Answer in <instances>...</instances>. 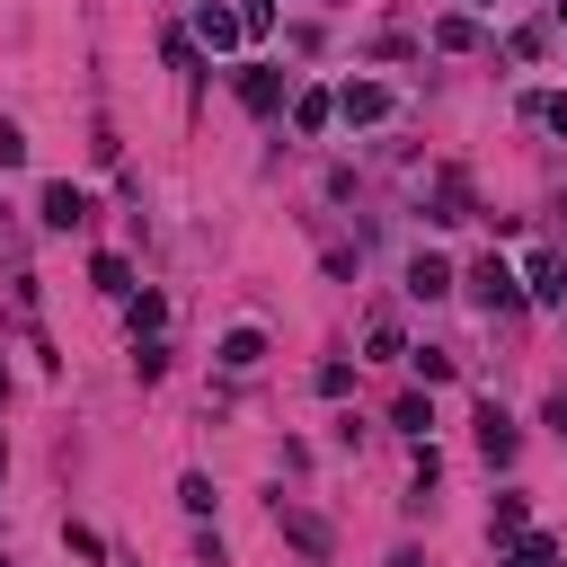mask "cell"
I'll return each mask as SVG.
<instances>
[{"label": "cell", "mask_w": 567, "mask_h": 567, "mask_svg": "<svg viewBox=\"0 0 567 567\" xmlns=\"http://www.w3.org/2000/svg\"><path fill=\"white\" fill-rule=\"evenodd\" d=\"M354 390V363H319V399H346Z\"/></svg>", "instance_id": "cell-22"}, {"label": "cell", "mask_w": 567, "mask_h": 567, "mask_svg": "<svg viewBox=\"0 0 567 567\" xmlns=\"http://www.w3.org/2000/svg\"><path fill=\"white\" fill-rule=\"evenodd\" d=\"M505 53H514V62H540V53H549V35H540V27H514V35H505Z\"/></svg>", "instance_id": "cell-18"}, {"label": "cell", "mask_w": 567, "mask_h": 567, "mask_svg": "<svg viewBox=\"0 0 567 567\" xmlns=\"http://www.w3.org/2000/svg\"><path fill=\"white\" fill-rule=\"evenodd\" d=\"M478 9H496V0H478Z\"/></svg>", "instance_id": "cell-32"}, {"label": "cell", "mask_w": 567, "mask_h": 567, "mask_svg": "<svg viewBox=\"0 0 567 567\" xmlns=\"http://www.w3.org/2000/svg\"><path fill=\"white\" fill-rule=\"evenodd\" d=\"M470 301H478L487 319H505V310H523V275H514L505 257H478V266H470Z\"/></svg>", "instance_id": "cell-1"}, {"label": "cell", "mask_w": 567, "mask_h": 567, "mask_svg": "<svg viewBox=\"0 0 567 567\" xmlns=\"http://www.w3.org/2000/svg\"><path fill=\"white\" fill-rule=\"evenodd\" d=\"M0 567H9V558H0Z\"/></svg>", "instance_id": "cell-34"}, {"label": "cell", "mask_w": 567, "mask_h": 567, "mask_svg": "<svg viewBox=\"0 0 567 567\" xmlns=\"http://www.w3.org/2000/svg\"><path fill=\"white\" fill-rule=\"evenodd\" d=\"M549 425H558V434H567V390H558V399H549Z\"/></svg>", "instance_id": "cell-26"}, {"label": "cell", "mask_w": 567, "mask_h": 567, "mask_svg": "<svg viewBox=\"0 0 567 567\" xmlns=\"http://www.w3.org/2000/svg\"><path fill=\"white\" fill-rule=\"evenodd\" d=\"M523 301H540V310L567 301V257H558V248H532V257H523Z\"/></svg>", "instance_id": "cell-5"}, {"label": "cell", "mask_w": 567, "mask_h": 567, "mask_svg": "<svg viewBox=\"0 0 567 567\" xmlns=\"http://www.w3.org/2000/svg\"><path fill=\"white\" fill-rule=\"evenodd\" d=\"M532 523H523V496H496V540H523Z\"/></svg>", "instance_id": "cell-21"}, {"label": "cell", "mask_w": 567, "mask_h": 567, "mask_svg": "<svg viewBox=\"0 0 567 567\" xmlns=\"http://www.w3.org/2000/svg\"><path fill=\"white\" fill-rule=\"evenodd\" d=\"M549 9H558V27H567V0H549Z\"/></svg>", "instance_id": "cell-29"}, {"label": "cell", "mask_w": 567, "mask_h": 567, "mask_svg": "<svg viewBox=\"0 0 567 567\" xmlns=\"http://www.w3.org/2000/svg\"><path fill=\"white\" fill-rule=\"evenodd\" d=\"M434 44H443V53H478V18L443 9V18H434Z\"/></svg>", "instance_id": "cell-13"}, {"label": "cell", "mask_w": 567, "mask_h": 567, "mask_svg": "<svg viewBox=\"0 0 567 567\" xmlns=\"http://www.w3.org/2000/svg\"><path fill=\"white\" fill-rule=\"evenodd\" d=\"M390 106H399L390 80H346V89H337V115H346V124H390Z\"/></svg>", "instance_id": "cell-4"}, {"label": "cell", "mask_w": 567, "mask_h": 567, "mask_svg": "<svg viewBox=\"0 0 567 567\" xmlns=\"http://www.w3.org/2000/svg\"><path fill=\"white\" fill-rule=\"evenodd\" d=\"M89 284H97L106 301H133V266H124V257H97V266H89Z\"/></svg>", "instance_id": "cell-14"}, {"label": "cell", "mask_w": 567, "mask_h": 567, "mask_svg": "<svg viewBox=\"0 0 567 567\" xmlns=\"http://www.w3.org/2000/svg\"><path fill=\"white\" fill-rule=\"evenodd\" d=\"M532 115H540L549 133H567V89H549V97H532Z\"/></svg>", "instance_id": "cell-23"}, {"label": "cell", "mask_w": 567, "mask_h": 567, "mask_svg": "<svg viewBox=\"0 0 567 567\" xmlns=\"http://www.w3.org/2000/svg\"><path fill=\"white\" fill-rule=\"evenodd\" d=\"M124 319H133V337H151V328L168 319V301H159V292H133V301H124Z\"/></svg>", "instance_id": "cell-15"}, {"label": "cell", "mask_w": 567, "mask_h": 567, "mask_svg": "<svg viewBox=\"0 0 567 567\" xmlns=\"http://www.w3.org/2000/svg\"><path fill=\"white\" fill-rule=\"evenodd\" d=\"M266 363V328H230L221 337V372H257Z\"/></svg>", "instance_id": "cell-11"}, {"label": "cell", "mask_w": 567, "mask_h": 567, "mask_svg": "<svg viewBox=\"0 0 567 567\" xmlns=\"http://www.w3.org/2000/svg\"><path fill=\"white\" fill-rule=\"evenodd\" d=\"M0 168H27V133H18L9 115H0Z\"/></svg>", "instance_id": "cell-24"}, {"label": "cell", "mask_w": 567, "mask_h": 567, "mask_svg": "<svg viewBox=\"0 0 567 567\" xmlns=\"http://www.w3.org/2000/svg\"><path fill=\"white\" fill-rule=\"evenodd\" d=\"M328 115H337L328 89H292V133H328Z\"/></svg>", "instance_id": "cell-12"}, {"label": "cell", "mask_w": 567, "mask_h": 567, "mask_svg": "<svg viewBox=\"0 0 567 567\" xmlns=\"http://www.w3.org/2000/svg\"><path fill=\"white\" fill-rule=\"evenodd\" d=\"M478 452H487V461H496V470H505V461H514V452H523V434H514V416H505V408H496V399H478Z\"/></svg>", "instance_id": "cell-7"}, {"label": "cell", "mask_w": 567, "mask_h": 567, "mask_svg": "<svg viewBox=\"0 0 567 567\" xmlns=\"http://www.w3.org/2000/svg\"><path fill=\"white\" fill-rule=\"evenodd\" d=\"M275 532H284L301 558H328V549H337V532H328L319 514H301V505H275Z\"/></svg>", "instance_id": "cell-6"}, {"label": "cell", "mask_w": 567, "mask_h": 567, "mask_svg": "<svg viewBox=\"0 0 567 567\" xmlns=\"http://www.w3.org/2000/svg\"><path fill=\"white\" fill-rule=\"evenodd\" d=\"M408 292H416V301H443V292H452V266H443L434 248H416V257H408Z\"/></svg>", "instance_id": "cell-10"}, {"label": "cell", "mask_w": 567, "mask_h": 567, "mask_svg": "<svg viewBox=\"0 0 567 567\" xmlns=\"http://www.w3.org/2000/svg\"><path fill=\"white\" fill-rule=\"evenodd\" d=\"M470 213H478L470 177H461V168H443V177H434V221H470Z\"/></svg>", "instance_id": "cell-9"}, {"label": "cell", "mask_w": 567, "mask_h": 567, "mask_svg": "<svg viewBox=\"0 0 567 567\" xmlns=\"http://www.w3.org/2000/svg\"><path fill=\"white\" fill-rule=\"evenodd\" d=\"M239 106H248V115H284V106H292V71L248 62V71H239Z\"/></svg>", "instance_id": "cell-2"}, {"label": "cell", "mask_w": 567, "mask_h": 567, "mask_svg": "<svg viewBox=\"0 0 567 567\" xmlns=\"http://www.w3.org/2000/svg\"><path fill=\"white\" fill-rule=\"evenodd\" d=\"M505 567H532V558H523V549H514V558H505Z\"/></svg>", "instance_id": "cell-28"}, {"label": "cell", "mask_w": 567, "mask_h": 567, "mask_svg": "<svg viewBox=\"0 0 567 567\" xmlns=\"http://www.w3.org/2000/svg\"><path fill=\"white\" fill-rule=\"evenodd\" d=\"M408 363H416V381H452V354H443V346H416Z\"/></svg>", "instance_id": "cell-20"}, {"label": "cell", "mask_w": 567, "mask_h": 567, "mask_svg": "<svg viewBox=\"0 0 567 567\" xmlns=\"http://www.w3.org/2000/svg\"><path fill=\"white\" fill-rule=\"evenodd\" d=\"M558 213H567V204H558Z\"/></svg>", "instance_id": "cell-33"}, {"label": "cell", "mask_w": 567, "mask_h": 567, "mask_svg": "<svg viewBox=\"0 0 567 567\" xmlns=\"http://www.w3.org/2000/svg\"><path fill=\"white\" fill-rule=\"evenodd\" d=\"M89 213H97V195H89V186H71V177H53V186L35 195V221H44V230H80Z\"/></svg>", "instance_id": "cell-3"}, {"label": "cell", "mask_w": 567, "mask_h": 567, "mask_svg": "<svg viewBox=\"0 0 567 567\" xmlns=\"http://www.w3.org/2000/svg\"><path fill=\"white\" fill-rule=\"evenodd\" d=\"M390 425H399V434H416V443H425V425H434V408H425V399H416V390H408V399H399V408H390Z\"/></svg>", "instance_id": "cell-16"}, {"label": "cell", "mask_w": 567, "mask_h": 567, "mask_svg": "<svg viewBox=\"0 0 567 567\" xmlns=\"http://www.w3.org/2000/svg\"><path fill=\"white\" fill-rule=\"evenodd\" d=\"M0 399H9V381H0Z\"/></svg>", "instance_id": "cell-31"}, {"label": "cell", "mask_w": 567, "mask_h": 567, "mask_svg": "<svg viewBox=\"0 0 567 567\" xmlns=\"http://www.w3.org/2000/svg\"><path fill=\"white\" fill-rule=\"evenodd\" d=\"M239 35H248V27H239V9H221V0H204V9H195V44H204V53H230Z\"/></svg>", "instance_id": "cell-8"}, {"label": "cell", "mask_w": 567, "mask_h": 567, "mask_svg": "<svg viewBox=\"0 0 567 567\" xmlns=\"http://www.w3.org/2000/svg\"><path fill=\"white\" fill-rule=\"evenodd\" d=\"M177 505H186V514H213V478L186 470V478H177Z\"/></svg>", "instance_id": "cell-17"}, {"label": "cell", "mask_w": 567, "mask_h": 567, "mask_svg": "<svg viewBox=\"0 0 567 567\" xmlns=\"http://www.w3.org/2000/svg\"><path fill=\"white\" fill-rule=\"evenodd\" d=\"M133 372H142V381H159V372H168V346H151V337H133Z\"/></svg>", "instance_id": "cell-19"}, {"label": "cell", "mask_w": 567, "mask_h": 567, "mask_svg": "<svg viewBox=\"0 0 567 567\" xmlns=\"http://www.w3.org/2000/svg\"><path fill=\"white\" fill-rule=\"evenodd\" d=\"M390 567H425V558H416V549H399V558H390Z\"/></svg>", "instance_id": "cell-27"}, {"label": "cell", "mask_w": 567, "mask_h": 567, "mask_svg": "<svg viewBox=\"0 0 567 567\" xmlns=\"http://www.w3.org/2000/svg\"><path fill=\"white\" fill-rule=\"evenodd\" d=\"M0 470H9V452H0Z\"/></svg>", "instance_id": "cell-30"}, {"label": "cell", "mask_w": 567, "mask_h": 567, "mask_svg": "<svg viewBox=\"0 0 567 567\" xmlns=\"http://www.w3.org/2000/svg\"><path fill=\"white\" fill-rule=\"evenodd\" d=\"M239 27H248V35H266V27H275V0H239Z\"/></svg>", "instance_id": "cell-25"}]
</instances>
